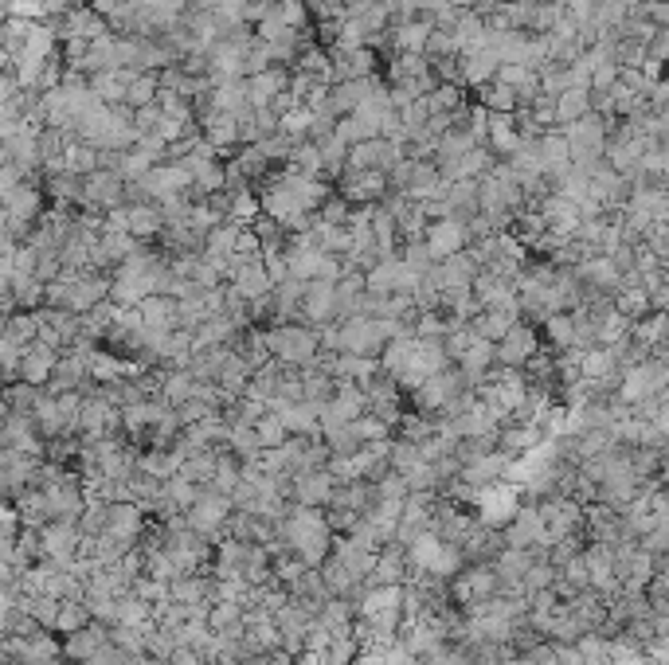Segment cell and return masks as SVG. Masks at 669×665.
<instances>
[{
  "label": "cell",
  "instance_id": "24",
  "mask_svg": "<svg viewBox=\"0 0 669 665\" xmlns=\"http://www.w3.org/2000/svg\"><path fill=\"white\" fill-rule=\"evenodd\" d=\"M435 36V20L431 16H415V20H403L392 28V55L400 51H411V55H427V44Z\"/></svg>",
  "mask_w": 669,
  "mask_h": 665
},
{
  "label": "cell",
  "instance_id": "28",
  "mask_svg": "<svg viewBox=\"0 0 669 665\" xmlns=\"http://www.w3.org/2000/svg\"><path fill=\"white\" fill-rule=\"evenodd\" d=\"M130 208V235L141 239V243H149V239H161L165 235V212H161V204L157 200H145V204H126Z\"/></svg>",
  "mask_w": 669,
  "mask_h": 665
},
{
  "label": "cell",
  "instance_id": "50",
  "mask_svg": "<svg viewBox=\"0 0 669 665\" xmlns=\"http://www.w3.org/2000/svg\"><path fill=\"white\" fill-rule=\"evenodd\" d=\"M306 4H310L313 20H317V16H321V12H325V0H306Z\"/></svg>",
  "mask_w": 669,
  "mask_h": 665
},
{
  "label": "cell",
  "instance_id": "7",
  "mask_svg": "<svg viewBox=\"0 0 669 665\" xmlns=\"http://www.w3.org/2000/svg\"><path fill=\"white\" fill-rule=\"evenodd\" d=\"M83 529L79 521H51L47 529H40V548H44L47 564H59V568H71L83 552Z\"/></svg>",
  "mask_w": 669,
  "mask_h": 665
},
{
  "label": "cell",
  "instance_id": "26",
  "mask_svg": "<svg viewBox=\"0 0 669 665\" xmlns=\"http://www.w3.org/2000/svg\"><path fill=\"white\" fill-rule=\"evenodd\" d=\"M544 341L552 353H580V325H576V313H552L544 325H540Z\"/></svg>",
  "mask_w": 669,
  "mask_h": 665
},
{
  "label": "cell",
  "instance_id": "12",
  "mask_svg": "<svg viewBox=\"0 0 669 665\" xmlns=\"http://www.w3.org/2000/svg\"><path fill=\"white\" fill-rule=\"evenodd\" d=\"M482 270H486V266L478 263L474 251H458V255H450L443 263H435L427 274H435V282H439L443 290H474V282H478Z\"/></svg>",
  "mask_w": 669,
  "mask_h": 665
},
{
  "label": "cell",
  "instance_id": "36",
  "mask_svg": "<svg viewBox=\"0 0 669 665\" xmlns=\"http://www.w3.org/2000/svg\"><path fill=\"white\" fill-rule=\"evenodd\" d=\"M615 306L623 317L630 321H642L646 313H654V298H650V290H642V286H623L619 294H615Z\"/></svg>",
  "mask_w": 669,
  "mask_h": 665
},
{
  "label": "cell",
  "instance_id": "42",
  "mask_svg": "<svg viewBox=\"0 0 669 665\" xmlns=\"http://www.w3.org/2000/svg\"><path fill=\"white\" fill-rule=\"evenodd\" d=\"M200 493H204V486H196V482L184 478V474H173V478H169V501H173L177 513H188V509L200 501Z\"/></svg>",
  "mask_w": 669,
  "mask_h": 665
},
{
  "label": "cell",
  "instance_id": "9",
  "mask_svg": "<svg viewBox=\"0 0 669 665\" xmlns=\"http://www.w3.org/2000/svg\"><path fill=\"white\" fill-rule=\"evenodd\" d=\"M364 282H368L372 294H415L419 274L403 263L400 255H392V259H380V263L372 266L364 274Z\"/></svg>",
  "mask_w": 669,
  "mask_h": 665
},
{
  "label": "cell",
  "instance_id": "19",
  "mask_svg": "<svg viewBox=\"0 0 669 665\" xmlns=\"http://www.w3.org/2000/svg\"><path fill=\"white\" fill-rule=\"evenodd\" d=\"M497 71H501V59H497V51L490 44L474 47V51L462 55V87L466 90L490 87L493 79H497Z\"/></svg>",
  "mask_w": 669,
  "mask_h": 665
},
{
  "label": "cell",
  "instance_id": "8",
  "mask_svg": "<svg viewBox=\"0 0 669 665\" xmlns=\"http://www.w3.org/2000/svg\"><path fill=\"white\" fill-rule=\"evenodd\" d=\"M329 59H333L337 83H357V79H376L380 75L376 47H329Z\"/></svg>",
  "mask_w": 669,
  "mask_h": 665
},
{
  "label": "cell",
  "instance_id": "43",
  "mask_svg": "<svg viewBox=\"0 0 669 665\" xmlns=\"http://www.w3.org/2000/svg\"><path fill=\"white\" fill-rule=\"evenodd\" d=\"M400 259H403V263H407V266H411V270H415L419 278H423V274H427L431 266L439 263V259L431 255L427 239H407V243H403V247H400Z\"/></svg>",
  "mask_w": 669,
  "mask_h": 665
},
{
  "label": "cell",
  "instance_id": "21",
  "mask_svg": "<svg viewBox=\"0 0 669 665\" xmlns=\"http://www.w3.org/2000/svg\"><path fill=\"white\" fill-rule=\"evenodd\" d=\"M106 532H114L118 540H126V544L137 548V540L149 532V513L137 501H114L110 505V529Z\"/></svg>",
  "mask_w": 669,
  "mask_h": 665
},
{
  "label": "cell",
  "instance_id": "31",
  "mask_svg": "<svg viewBox=\"0 0 669 665\" xmlns=\"http://www.w3.org/2000/svg\"><path fill=\"white\" fill-rule=\"evenodd\" d=\"M595 110V98H591V90H564L560 98H556V126L564 130V126H572V122H580Z\"/></svg>",
  "mask_w": 669,
  "mask_h": 665
},
{
  "label": "cell",
  "instance_id": "27",
  "mask_svg": "<svg viewBox=\"0 0 669 665\" xmlns=\"http://www.w3.org/2000/svg\"><path fill=\"white\" fill-rule=\"evenodd\" d=\"M137 310H141L145 329H165V333L180 329V302L173 294H149Z\"/></svg>",
  "mask_w": 669,
  "mask_h": 665
},
{
  "label": "cell",
  "instance_id": "3",
  "mask_svg": "<svg viewBox=\"0 0 669 665\" xmlns=\"http://www.w3.org/2000/svg\"><path fill=\"white\" fill-rule=\"evenodd\" d=\"M337 337H341V353L353 356H384V349L392 345L384 321L380 317H364V313L337 321Z\"/></svg>",
  "mask_w": 669,
  "mask_h": 665
},
{
  "label": "cell",
  "instance_id": "11",
  "mask_svg": "<svg viewBox=\"0 0 669 665\" xmlns=\"http://www.w3.org/2000/svg\"><path fill=\"white\" fill-rule=\"evenodd\" d=\"M231 290H235L239 298H247V302H259V298L274 294V278H270L263 255H255V259H235V263H231Z\"/></svg>",
  "mask_w": 669,
  "mask_h": 665
},
{
  "label": "cell",
  "instance_id": "39",
  "mask_svg": "<svg viewBox=\"0 0 669 665\" xmlns=\"http://www.w3.org/2000/svg\"><path fill=\"white\" fill-rule=\"evenodd\" d=\"M161 98V75H153V71H141L134 79V87H130V98H126V106H134V110H145V106H153Z\"/></svg>",
  "mask_w": 669,
  "mask_h": 665
},
{
  "label": "cell",
  "instance_id": "14",
  "mask_svg": "<svg viewBox=\"0 0 669 665\" xmlns=\"http://www.w3.org/2000/svg\"><path fill=\"white\" fill-rule=\"evenodd\" d=\"M302 321H306V325H317V329L337 321V282H325V278H313V282H306Z\"/></svg>",
  "mask_w": 669,
  "mask_h": 665
},
{
  "label": "cell",
  "instance_id": "22",
  "mask_svg": "<svg viewBox=\"0 0 669 665\" xmlns=\"http://www.w3.org/2000/svg\"><path fill=\"white\" fill-rule=\"evenodd\" d=\"M337 497V478L329 470H313V474H302L294 478V501L298 505H310V509H329Z\"/></svg>",
  "mask_w": 669,
  "mask_h": 665
},
{
  "label": "cell",
  "instance_id": "37",
  "mask_svg": "<svg viewBox=\"0 0 669 665\" xmlns=\"http://www.w3.org/2000/svg\"><path fill=\"white\" fill-rule=\"evenodd\" d=\"M427 106H431V114H458L462 106H470V102H466V87H458V83H439L435 94H427Z\"/></svg>",
  "mask_w": 669,
  "mask_h": 665
},
{
  "label": "cell",
  "instance_id": "4",
  "mask_svg": "<svg viewBox=\"0 0 669 665\" xmlns=\"http://www.w3.org/2000/svg\"><path fill=\"white\" fill-rule=\"evenodd\" d=\"M493 595H501V579H497V568L493 564H470L466 572L450 579V599L454 607H482L490 603Z\"/></svg>",
  "mask_w": 669,
  "mask_h": 665
},
{
  "label": "cell",
  "instance_id": "5",
  "mask_svg": "<svg viewBox=\"0 0 669 665\" xmlns=\"http://www.w3.org/2000/svg\"><path fill=\"white\" fill-rule=\"evenodd\" d=\"M184 517H188V525L200 532V536H208V540H227V521L235 517V501H231L227 493H216V489L204 486L200 501H196Z\"/></svg>",
  "mask_w": 669,
  "mask_h": 665
},
{
  "label": "cell",
  "instance_id": "30",
  "mask_svg": "<svg viewBox=\"0 0 669 665\" xmlns=\"http://www.w3.org/2000/svg\"><path fill=\"white\" fill-rule=\"evenodd\" d=\"M517 321H525L521 310H482L474 321H470V325H474V333H478L482 341H493V345H497V341H501V337L517 325Z\"/></svg>",
  "mask_w": 669,
  "mask_h": 665
},
{
  "label": "cell",
  "instance_id": "18",
  "mask_svg": "<svg viewBox=\"0 0 669 665\" xmlns=\"http://www.w3.org/2000/svg\"><path fill=\"white\" fill-rule=\"evenodd\" d=\"M114 642V634H110V626H102V622H90L83 630H75V634H67V646H63V654H67V662L75 665H87L94 662L106 646Z\"/></svg>",
  "mask_w": 669,
  "mask_h": 665
},
{
  "label": "cell",
  "instance_id": "45",
  "mask_svg": "<svg viewBox=\"0 0 669 665\" xmlns=\"http://www.w3.org/2000/svg\"><path fill=\"white\" fill-rule=\"evenodd\" d=\"M353 427H357V435L364 439V443H384V439H396V435H392V423H388V419H380L376 411L360 415Z\"/></svg>",
  "mask_w": 669,
  "mask_h": 665
},
{
  "label": "cell",
  "instance_id": "44",
  "mask_svg": "<svg viewBox=\"0 0 669 665\" xmlns=\"http://www.w3.org/2000/svg\"><path fill=\"white\" fill-rule=\"evenodd\" d=\"M235 161H239V169H243V173H247L251 180H263L270 173V169H274V161H270V157L263 153V149H259V145H243Z\"/></svg>",
  "mask_w": 669,
  "mask_h": 665
},
{
  "label": "cell",
  "instance_id": "41",
  "mask_svg": "<svg viewBox=\"0 0 669 665\" xmlns=\"http://www.w3.org/2000/svg\"><path fill=\"white\" fill-rule=\"evenodd\" d=\"M255 431H259V443H263V450H278V446L290 443V427L282 423V415H274V411H267L259 423H255Z\"/></svg>",
  "mask_w": 669,
  "mask_h": 665
},
{
  "label": "cell",
  "instance_id": "2",
  "mask_svg": "<svg viewBox=\"0 0 669 665\" xmlns=\"http://www.w3.org/2000/svg\"><path fill=\"white\" fill-rule=\"evenodd\" d=\"M611 130H615V118L607 114H587L580 122L564 126V137L572 145V161L576 165H599L607 157V141H611Z\"/></svg>",
  "mask_w": 669,
  "mask_h": 665
},
{
  "label": "cell",
  "instance_id": "48",
  "mask_svg": "<svg viewBox=\"0 0 669 665\" xmlns=\"http://www.w3.org/2000/svg\"><path fill=\"white\" fill-rule=\"evenodd\" d=\"M454 55H462V47H458V40H454V32L435 28V36H431V44H427V59L435 63V59H454Z\"/></svg>",
  "mask_w": 669,
  "mask_h": 665
},
{
  "label": "cell",
  "instance_id": "13",
  "mask_svg": "<svg viewBox=\"0 0 669 665\" xmlns=\"http://www.w3.org/2000/svg\"><path fill=\"white\" fill-rule=\"evenodd\" d=\"M505 540H509V548H536V544H544V548H552V540H548V525H544V517H540V505H521L517 509V517L505 525Z\"/></svg>",
  "mask_w": 669,
  "mask_h": 665
},
{
  "label": "cell",
  "instance_id": "33",
  "mask_svg": "<svg viewBox=\"0 0 669 665\" xmlns=\"http://www.w3.org/2000/svg\"><path fill=\"white\" fill-rule=\"evenodd\" d=\"M227 450H231L235 458H243V462H259L263 443H259V431H255V423H231Z\"/></svg>",
  "mask_w": 669,
  "mask_h": 665
},
{
  "label": "cell",
  "instance_id": "40",
  "mask_svg": "<svg viewBox=\"0 0 669 665\" xmlns=\"http://www.w3.org/2000/svg\"><path fill=\"white\" fill-rule=\"evenodd\" d=\"M235 223H243V227H251V223L263 216V200H259V192H251V188H243V192H235L231 196V212H227Z\"/></svg>",
  "mask_w": 669,
  "mask_h": 665
},
{
  "label": "cell",
  "instance_id": "1",
  "mask_svg": "<svg viewBox=\"0 0 669 665\" xmlns=\"http://www.w3.org/2000/svg\"><path fill=\"white\" fill-rule=\"evenodd\" d=\"M270 353L278 364L290 368H310L313 360L321 356V329L306 325V321H290V325H270L267 329Z\"/></svg>",
  "mask_w": 669,
  "mask_h": 665
},
{
  "label": "cell",
  "instance_id": "6",
  "mask_svg": "<svg viewBox=\"0 0 669 665\" xmlns=\"http://www.w3.org/2000/svg\"><path fill=\"white\" fill-rule=\"evenodd\" d=\"M540 356V329L533 321H517L501 341H497V368H517L525 372Z\"/></svg>",
  "mask_w": 669,
  "mask_h": 665
},
{
  "label": "cell",
  "instance_id": "10",
  "mask_svg": "<svg viewBox=\"0 0 669 665\" xmlns=\"http://www.w3.org/2000/svg\"><path fill=\"white\" fill-rule=\"evenodd\" d=\"M337 192H341L353 208H364V204H380V200H388L392 180H388V173H380V169H368V173H341Z\"/></svg>",
  "mask_w": 669,
  "mask_h": 665
},
{
  "label": "cell",
  "instance_id": "46",
  "mask_svg": "<svg viewBox=\"0 0 669 665\" xmlns=\"http://www.w3.org/2000/svg\"><path fill=\"white\" fill-rule=\"evenodd\" d=\"M317 220L321 223H333V227H349L353 220V204L341 196V192H333L325 204H321V212H317Z\"/></svg>",
  "mask_w": 669,
  "mask_h": 665
},
{
  "label": "cell",
  "instance_id": "35",
  "mask_svg": "<svg viewBox=\"0 0 669 665\" xmlns=\"http://www.w3.org/2000/svg\"><path fill=\"white\" fill-rule=\"evenodd\" d=\"M290 169H298L302 177H321L325 180V157H321V145L317 141H298L294 153H290Z\"/></svg>",
  "mask_w": 669,
  "mask_h": 665
},
{
  "label": "cell",
  "instance_id": "51",
  "mask_svg": "<svg viewBox=\"0 0 669 665\" xmlns=\"http://www.w3.org/2000/svg\"><path fill=\"white\" fill-rule=\"evenodd\" d=\"M478 0H450V8H458V12H466V8H474Z\"/></svg>",
  "mask_w": 669,
  "mask_h": 665
},
{
  "label": "cell",
  "instance_id": "20",
  "mask_svg": "<svg viewBox=\"0 0 669 665\" xmlns=\"http://www.w3.org/2000/svg\"><path fill=\"white\" fill-rule=\"evenodd\" d=\"M290 79H294V71L290 67H267V71H259V75H251L247 79V94H251V106L255 110H263V106H274L286 90H290Z\"/></svg>",
  "mask_w": 669,
  "mask_h": 665
},
{
  "label": "cell",
  "instance_id": "32",
  "mask_svg": "<svg viewBox=\"0 0 669 665\" xmlns=\"http://www.w3.org/2000/svg\"><path fill=\"white\" fill-rule=\"evenodd\" d=\"M102 169V149L94 145V141H71V149H67V173H75V177H90V173H98Z\"/></svg>",
  "mask_w": 669,
  "mask_h": 665
},
{
  "label": "cell",
  "instance_id": "47",
  "mask_svg": "<svg viewBox=\"0 0 669 665\" xmlns=\"http://www.w3.org/2000/svg\"><path fill=\"white\" fill-rule=\"evenodd\" d=\"M278 12H282V20L290 24V28H298V32H310L313 24V12L306 0H278Z\"/></svg>",
  "mask_w": 669,
  "mask_h": 665
},
{
  "label": "cell",
  "instance_id": "53",
  "mask_svg": "<svg viewBox=\"0 0 669 665\" xmlns=\"http://www.w3.org/2000/svg\"><path fill=\"white\" fill-rule=\"evenodd\" d=\"M662 399H666V403H669V388H666V392H662Z\"/></svg>",
  "mask_w": 669,
  "mask_h": 665
},
{
  "label": "cell",
  "instance_id": "25",
  "mask_svg": "<svg viewBox=\"0 0 669 665\" xmlns=\"http://www.w3.org/2000/svg\"><path fill=\"white\" fill-rule=\"evenodd\" d=\"M59 349H51L44 341H36L28 353H24V364H20V380L36 384V388H47L51 376H55V364H59Z\"/></svg>",
  "mask_w": 669,
  "mask_h": 665
},
{
  "label": "cell",
  "instance_id": "23",
  "mask_svg": "<svg viewBox=\"0 0 669 665\" xmlns=\"http://www.w3.org/2000/svg\"><path fill=\"white\" fill-rule=\"evenodd\" d=\"M474 294H478L482 310H521V302H517V286L505 282V278H497L493 270H482V274H478ZM521 317H525V313H521Z\"/></svg>",
  "mask_w": 669,
  "mask_h": 665
},
{
  "label": "cell",
  "instance_id": "17",
  "mask_svg": "<svg viewBox=\"0 0 669 665\" xmlns=\"http://www.w3.org/2000/svg\"><path fill=\"white\" fill-rule=\"evenodd\" d=\"M544 443H548L544 423H521V419H509V423L497 431V446H501L505 454H513V458H525V454L540 450Z\"/></svg>",
  "mask_w": 669,
  "mask_h": 665
},
{
  "label": "cell",
  "instance_id": "16",
  "mask_svg": "<svg viewBox=\"0 0 669 665\" xmlns=\"http://www.w3.org/2000/svg\"><path fill=\"white\" fill-rule=\"evenodd\" d=\"M427 247H431V255L443 263V259H450V255H458V251H470V227L462 220H435L431 227H427Z\"/></svg>",
  "mask_w": 669,
  "mask_h": 665
},
{
  "label": "cell",
  "instance_id": "52",
  "mask_svg": "<svg viewBox=\"0 0 669 665\" xmlns=\"http://www.w3.org/2000/svg\"><path fill=\"white\" fill-rule=\"evenodd\" d=\"M626 4H630V8H642V4H650V0H626Z\"/></svg>",
  "mask_w": 669,
  "mask_h": 665
},
{
  "label": "cell",
  "instance_id": "38",
  "mask_svg": "<svg viewBox=\"0 0 669 665\" xmlns=\"http://www.w3.org/2000/svg\"><path fill=\"white\" fill-rule=\"evenodd\" d=\"M321 439H325V446H329L333 454H360V446H364V439L357 435V427H353V423L325 427V431H321Z\"/></svg>",
  "mask_w": 669,
  "mask_h": 665
},
{
  "label": "cell",
  "instance_id": "29",
  "mask_svg": "<svg viewBox=\"0 0 669 665\" xmlns=\"http://www.w3.org/2000/svg\"><path fill=\"white\" fill-rule=\"evenodd\" d=\"M196 388H200V380H196L188 368H169V372L161 376V392H157V396L165 399L169 407H184L188 399H196Z\"/></svg>",
  "mask_w": 669,
  "mask_h": 665
},
{
  "label": "cell",
  "instance_id": "15",
  "mask_svg": "<svg viewBox=\"0 0 669 665\" xmlns=\"http://www.w3.org/2000/svg\"><path fill=\"white\" fill-rule=\"evenodd\" d=\"M126 192H130V184L118 177V173L98 169V173L87 177V200H83V208H98V212L126 208Z\"/></svg>",
  "mask_w": 669,
  "mask_h": 665
},
{
  "label": "cell",
  "instance_id": "49",
  "mask_svg": "<svg viewBox=\"0 0 669 665\" xmlns=\"http://www.w3.org/2000/svg\"><path fill=\"white\" fill-rule=\"evenodd\" d=\"M247 4H251V0H220V12H216V16H220L223 24L239 28V24H243V16H247Z\"/></svg>",
  "mask_w": 669,
  "mask_h": 665
},
{
  "label": "cell",
  "instance_id": "34",
  "mask_svg": "<svg viewBox=\"0 0 669 665\" xmlns=\"http://www.w3.org/2000/svg\"><path fill=\"white\" fill-rule=\"evenodd\" d=\"M474 94H478V102H482L490 114H517V110H521V98H517V90L505 87V83H497V79H493L490 87L474 90Z\"/></svg>",
  "mask_w": 669,
  "mask_h": 665
}]
</instances>
